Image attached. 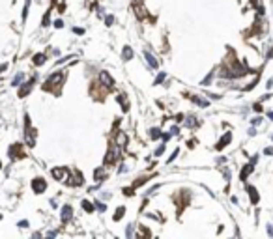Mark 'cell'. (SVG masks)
Wrapping results in <instances>:
<instances>
[{
  "instance_id": "3957f363",
  "label": "cell",
  "mask_w": 273,
  "mask_h": 239,
  "mask_svg": "<svg viewBox=\"0 0 273 239\" xmlns=\"http://www.w3.org/2000/svg\"><path fill=\"white\" fill-rule=\"evenodd\" d=\"M255 162H256V157H252V159H251V162L245 166L243 170H241V174H240V179H241V181H243V179H247V176H249L251 172H252V168H255Z\"/></svg>"
},
{
  "instance_id": "603a6c76",
  "label": "cell",
  "mask_w": 273,
  "mask_h": 239,
  "mask_svg": "<svg viewBox=\"0 0 273 239\" xmlns=\"http://www.w3.org/2000/svg\"><path fill=\"white\" fill-rule=\"evenodd\" d=\"M95 207H97L99 211H105V207H107V206H105V204H101V202H95Z\"/></svg>"
},
{
  "instance_id": "4316f807",
  "label": "cell",
  "mask_w": 273,
  "mask_h": 239,
  "mask_svg": "<svg viewBox=\"0 0 273 239\" xmlns=\"http://www.w3.org/2000/svg\"><path fill=\"white\" fill-rule=\"evenodd\" d=\"M19 226H21V228H26L28 222H26V221H21V222H19Z\"/></svg>"
},
{
  "instance_id": "1f68e13d",
  "label": "cell",
  "mask_w": 273,
  "mask_h": 239,
  "mask_svg": "<svg viewBox=\"0 0 273 239\" xmlns=\"http://www.w3.org/2000/svg\"><path fill=\"white\" fill-rule=\"evenodd\" d=\"M0 166H2V162H0Z\"/></svg>"
},
{
  "instance_id": "d6986e66",
  "label": "cell",
  "mask_w": 273,
  "mask_h": 239,
  "mask_svg": "<svg viewBox=\"0 0 273 239\" xmlns=\"http://www.w3.org/2000/svg\"><path fill=\"white\" fill-rule=\"evenodd\" d=\"M150 136H151V138H159V129H151Z\"/></svg>"
},
{
  "instance_id": "277c9868",
  "label": "cell",
  "mask_w": 273,
  "mask_h": 239,
  "mask_svg": "<svg viewBox=\"0 0 273 239\" xmlns=\"http://www.w3.org/2000/svg\"><path fill=\"white\" fill-rule=\"evenodd\" d=\"M118 155H120V150H118V148L109 150V153L105 155V165H110V162H114L116 159H118Z\"/></svg>"
},
{
  "instance_id": "7a4b0ae2",
  "label": "cell",
  "mask_w": 273,
  "mask_h": 239,
  "mask_svg": "<svg viewBox=\"0 0 273 239\" xmlns=\"http://www.w3.org/2000/svg\"><path fill=\"white\" fill-rule=\"evenodd\" d=\"M45 189H47V183H45V179H41V177L32 179V191L36 192V194H41Z\"/></svg>"
},
{
  "instance_id": "8fae6325",
  "label": "cell",
  "mask_w": 273,
  "mask_h": 239,
  "mask_svg": "<svg viewBox=\"0 0 273 239\" xmlns=\"http://www.w3.org/2000/svg\"><path fill=\"white\" fill-rule=\"evenodd\" d=\"M144 56H146V60H148V64H150V65H151V67H154V69L157 67V60H155L154 56H151V54L148 52V50H146V52H144Z\"/></svg>"
},
{
  "instance_id": "f1b7e54d",
  "label": "cell",
  "mask_w": 273,
  "mask_h": 239,
  "mask_svg": "<svg viewBox=\"0 0 273 239\" xmlns=\"http://www.w3.org/2000/svg\"><path fill=\"white\" fill-rule=\"evenodd\" d=\"M105 21H107V24H112V23H114V19H112V17H107Z\"/></svg>"
},
{
  "instance_id": "4fadbf2b",
  "label": "cell",
  "mask_w": 273,
  "mask_h": 239,
  "mask_svg": "<svg viewBox=\"0 0 273 239\" xmlns=\"http://www.w3.org/2000/svg\"><path fill=\"white\" fill-rule=\"evenodd\" d=\"M133 58V50L131 47H124V60H131Z\"/></svg>"
},
{
  "instance_id": "5b68a950",
  "label": "cell",
  "mask_w": 273,
  "mask_h": 239,
  "mask_svg": "<svg viewBox=\"0 0 273 239\" xmlns=\"http://www.w3.org/2000/svg\"><path fill=\"white\" fill-rule=\"evenodd\" d=\"M71 217H73V209H71V207H69V206L62 207V213H60L62 222H69V221H71Z\"/></svg>"
},
{
  "instance_id": "52a82bcc",
  "label": "cell",
  "mask_w": 273,
  "mask_h": 239,
  "mask_svg": "<svg viewBox=\"0 0 273 239\" xmlns=\"http://www.w3.org/2000/svg\"><path fill=\"white\" fill-rule=\"evenodd\" d=\"M247 192H249V196H251V202H252V204H256V202L260 200V196H258V191H256L255 187H247Z\"/></svg>"
},
{
  "instance_id": "e0dca14e",
  "label": "cell",
  "mask_w": 273,
  "mask_h": 239,
  "mask_svg": "<svg viewBox=\"0 0 273 239\" xmlns=\"http://www.w3.org/2000/svg\"><path fill=\"white\" fill-rule=\"evenodd\" d=\"M82 207H84V209H86L88 213H90V211H94V204H90L88 200H82Z\"/></svg>"
},
{
  "instance_id": "9a60e30c",
  "label": "cell",
  "mask_w": 273,
  "mask_h": 239,
  "mask_svg": "<svg viewBox=\"0 0 273 239\" xmlns=\"http://www.w3.org/2000/svg\"><path fill=\"white\" fill-rule=\"evenodd\" d=\"M45 62V54H36V56H34V64L36 65H41Z\"/></svg>"
},
{
  "instance_id": "7c38bea8",
  "label": "cell",
  "mask_w": 273,
  "mask_h": 239,
  "mask_svg": "<svg viewBox=\"0 0 273 239\" xmlns=\"http://www.w3.org/2000/svg\"><path fill=\"white\" fill-rule=\"evenodd\" d=\"M94 176H95V179H97V181H103V177H105V172H103V168H95Z\"/></svg>"
},
{
  "instance_id": "30bf717a",
  "label": "cell",
  "mask_w": 273,
  "mask_h": 239,
  "mask_svg": "<svg viewBox=\"0 0 273 239\" xmlns=\"http://www.w3.org/2000/svg\"><path fill=\"white\" fill-rule=\"evenodd\" d=\"M32 84H34V79L30 80V82H26L21 88V91H19V95H21V97H24V95H28V91H30V88H32Z\"/></svg>"
},
{
  "instance_id": "4dcf8cb0",
  "label": "cell",
  "mask_w": 273,
  "mask_h": 239,
  "mask_svg": "<svg viewBox=\"0 0 273 239\" xmlns=\"http://www.w3.org/2000/svg\"><path fill=\"white\" fill-rule=\"evenodd\" d=\"M135 2H139V0H135Z\"/></svg>"
},
{
  "instance_id": "ac0fdd59",
  "label": "cell",
  "mask_w": 273,
  "mask_h": 239,
  "mask_svg": "<svg viewBox=\"0 0 273 239\" xmlns=\"http://www.w3.org/2000/svg\"><path fill=\"white\" fill-rule=\"evenodd\" d=\"M118 99H120V103H124V112H127V110H129V105H127V101H125V97H124V95H120Z\"/></svg>"
},
{
  "instance_id": "ffe728a7",
  "label": "cell",
  "mask_w": 273,
  "mask_h": 239,
  "mask_svg": "<svg viewBox=\"0 0 273 239\" xmlns=\"http://www.w3.org/2000/svg\"><path fill=\"white\" fill-rule=\"evenodd\" d=\"M23 82V75H17V77L13 79V86H17V84H21Z\"/></svg>"
},
{
  "instance_id": "ba28073f",
  "label": "cell",
  "mask_w": 273,
  "mask_h": 239,
  "mask_svg": "<svg viewBox=\"0 0 273 239\" xmlns=\"http://www.w3.org/2000/svg\"><path fill=\"white\" fill-rule=\"evenodd\" d=\"M101 82H103L105 86H112L114 80H112V77H110L107 71H103V73H101Z\"/></svg>"
},
{
  "instance_id": "f546056e",
  "label": "cell",
  "mask_w": 273,
  "mask_h": 239,
  "mask_svg": "<svg viewBox=\"0 0 273 239\" xmlns=\"http://www.w3.org/2000/svg\"><path fill=\"white\" fill-rule=\"evenodd\" d=\"M269 118H271V120H273V112H269Z\"/></svg>"
},
{
  "instance_id": "cb8c5ba5",
  "label": "cell",
  "mask_w": 273,
  "mask_h": 239,
  "mask_svg": "<svg viewBox=\"0 0 273 239\" xmlns=\"http://www.w3.org/2000/svg\"><path fill=\"white\" fill-rule=\"evenodd\" d=\"M163 151H165V146H159V148L155 150V155H161V153H163Z\"/></svg>"
},
{
  "instance_id": "6da1fadb",
  "label": "cell",
  "mask_w": 273,
  "mask_h": 239,
  "mask_svg": "<svg viewBox=\"0 0 273 239\" xmlns=\"http://www.w3.org/2000/svg\"><path fill=\"white\" fill-rule=\"evenodd\" d=\"M60 80H64V71H56V73H53V77H49V80L43 84V90H47V88H50V86H54V84H58Z\"/></svg>"
},
{
  "instance_id": "83f0119b",
  "label": "cell",
  "mask_w": 273,
  "mask_h": 239,
  "mask_svg": "<svg viewBox=\"0 0 273 239\" xmlns=\"http://www.w3.org/2000/svg\"><path fill=\"white\" fill-rule=\"evenodd\" d=\"M75 34L80 35V34H84V30H82V28H75Z\"/></svg>"
},
{
  "instance_id": "9c48e42d",
  "label": "cell",
  "mask_w": 273,
  "mask_h": 239,
  "mask_svg": "<svg viewBox=\"0 0 273 239\" xmlns=\"http://www.w3.org/2000/svg\"><path fill=\"white\" fill-rule=\"evenodd\" d=\"M230 140H232V136H230V133H226V135L223 136V138H221V142H219V144L215 146V148H217V150H223V146H226V144H228Z\"/></svg>"
},
{
  "instance_id": "44dd1931",
  "label": "cell",
  "mask_w": 273,
  "mask_h": 239,
  "mask_svg": "<svg viewBox=\"0 0 273 239\" xmlns=\"http://www.w3.org/2000/svg\"><path fill=\"white\" fill-rule=\"evenodd\" d=\"M195 101H196L200 106H208V101H204V99H200V97H195Z\"/></svg>"
},
{
  "instance_id": "8992f818",
  "label": "cell",
  "mask_w": 273,
  "mask_h": 239,
  "mask_svg": "<svg viewBox=\"0 0 273 239\" xmlns=\"http://www.w3.org/2000/svg\"><path fill=\"white\" fill-rule=\"evenodd\" d=\"M53 176L56 177V179L64 181V179H68V170L65 168H53Z\"/></svg>"
},
{
  "instance_id": "7402d4cb",
  "label": "cell",
  "mask_w": 273,
  "mask_h": 239,
  "mask_svg": "<svg viewBox=\"0 0 273 239\" xmlns=\"http://www.w3.org/2000/svg\"><path fill=\"white\" fill-rule=\"evenodd\" d=\"M166 77V73H159V77L155 79V84H159V82H163V79Z\"/></svg>"
},
{
  "instance_id": "d4e9b609",
  "label": "cell",
  "mask_w": 273,
  "mask_h": 239,
  "mask_svg": "<svg viewBox=\"0 0 273 239\" xmlns=\"http://www.w3.org/2000/svg\"><path fill=\"white\" fill-rule=\"evenodd\" d=\"M54 26H56V28H62V26H64V23L58 19V21H54Z\"/></svg>"
},
{
  "instance_id": "5bb4252c",
  "label": "cell",
  "mask_w": 273,
  "mask_h": 239,
  "mask_svg": "<svg viewBox=\"0 0 273 239\" xmlns=\"http://www.w3.org/2000/svg\"><path fill=\"white\" fill-rule=\"evenodd\" d=\"M124 215H125V207H118V211L114 213V221H120Z\"/></svg>"
},
{
  "instance_id": "484cf974",
  "label": "cell",
  "mask_w": 273,
  "mask_h": 239,
  "mask_svg": "<svg viewBox=\"0 0 273 239\" xmlns=\"http://www.w3.org/2000/svg\"><path fill=\"white\" fill-rule=\"evenodd\" d=\"M185 123H187V125H189V127H193V125H195V118H189V120H187V121H185Z\"/></svg>"
},
{
  "instance_id": "2e32d148",
  "label": "cell",
  "mask_w": 273,
  "mask_h": 239,
  "mask_svg": "<svg viewBox=\"0 0 273 239\" xmlns=\"http://www.w3.org/2000/svg\"><path fill=\"white\" fill-rule=\"evenodd\" d=\"M116 140H118V144H122V146H125V144H127V136H125L124 133H120V135H118V138H116Z\"/></svg>"
}]
</instances>
